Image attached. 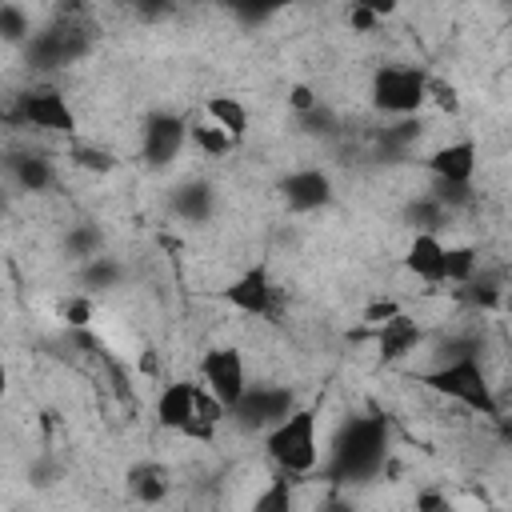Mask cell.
<instances>
[{
  "label": "cell",
  "instance_id": "obj_25",
  "mask_svg": "<svg viewBox=\"0 0 512 512\" xmlns=\"http://www.w3.org/2000/svg\"><path fill=\"white\" fill-rule=\"evenodd\" d=\"M0 36L4 40H28V12L16 4H0Z\"/></svg>",
  "mask_w": 512,
  "mask_h": 512
},
{
  "label": "cell",
  "instance_id": "obj_10",
  "mask_svg": "<svg viewBox=\"0 0 512 512\" xmlns=\"http://www.w3.org/2000/svg\"><path fill=\"white\" fill-rule=\"evenodd\" d=\"M428 172L436 176V184L444 188H468L476 176V140H452L444 148H436L428 156Z\"/></svg>",
  "mask_w": 512,
  "mask_h": 512
},
{
  "label": "cell",
  "instance_id": "obj_23",
  "mask_svg": "<svg viewBox=\"0 0 512 512\" xmlns=\"http://www.w3.org/2000/svg\"><path fill=\"white\" fill-rule=\"evenodd\" d=\"M408 220H412L420 232H436V228L448 220V208H444L436 196H424V200H416V204L408 208Z\"/></svg>",
  "mask_w": 512,
  "mask_h": 512
},
{
  "label": "cell",
  "instance_id": "obj_7",
  "mask_svg": "<svg viewBox=\"0 0 512 512\" xmlns=\"http://www.w3.org/2000/svg\"><path fill=\"white\" fill-rule=\"evenodd\" d=\"M196 396H200V388H196L192 380H172V384L160 392V400H156V420H160V428H172V432L192 436V440H212V424H204V420L196 416Z\"/></svg>",
  "mask_w": 512,
  "mask_h": 512
},
{
  "label": "cell",
  "instance_id": "obj_14",
  "mask_svg": "<svg viewBox=\"0 0 512 512\" xmlns=\"http://www.w3.org/2000/svg\"><path fill=\"white\" fill-rule=\"evenodd\" d=\"M404 268L412 276H420L424 284H444V244L436 232H416L408 252H404Z\"/></svg>",
  "mask_w": 512,
  "mask_h": 512
},
{
  "label": "cell",
  "instance_id": "obj_17",
  "mask_svg": "<svg viewBox=\"0 0 512 512\" xmlns=\"http://www.w3.org/2000/svg\"><path fill=\"white\" fill-rule=\"evenodd\" d=\"M8 172H12V180L24 188V192H44V188H52V164L44 160V156H36V152H12L8 156Z\"/></svg>",
  "mask_w": 512,
  "mask_h": 512
},
{
  "label": "cell",
  "instance_id": "obj_8",
  "mask_svg": "<svg viewBox=\"0 0 512 512\" xmlns=\"http://www.w3.org/2000/svg\"><path fill=\"white\" fill-rule=\"evenodd\" d=\"M16 120L44 128V132H72L76 128V116L56 88H32V92L16 96Z\"/></svg>",
  "mask_w": 512,
  "mask_h": 512
},
{
  "label": "cell",
  "instance_id": "obj_24",
  "mask_svg": "<svg viewBox=\"0 0 512 512\" xmlns=\"http://www.w3.org/2000/svg\"><path fill=\"white\" fill-rule=\"evenodd\" d=\"M460 296L468 300V304H480V308H492L496 300H500V280L496 276H484V280H468L464 288H460Z\"/></svg>",
  "mask_w": 512,
  "mask_h": 512
},
{
  "label": "cell",
  "instance_id": "obj_9",
  "mask_svg": "<svg viewBox=\"0 0 512 512\" xmlns=\"http://www.w3.org/2000/svg\"><path fill=\"white\" fill-rule=\"evenodd\" d=\"M184 140H188V124L180 116H172V112H160V116H152L144 124V144L140 148H144V160L152 168H164V164H172L180 156Z\"/></svg>",
  "mask_w": 512,
  "mask_h": 512
},
{
  "label": "cell",
  "instance_id": "obj_36",
  "mask_svg": "<svg viewBox=\"0 0 512 512\" xmlns=\"http://www.w3.org/2000/svg\"><path fill=\"white\" fill-rule=\"evenodd\" d=\"M416 508H420V512H448V504H444V496H440V492H420Z\"/></svg>",
  "mask_w": 512,
  "mask_h": 512
},
{
  "label": "cell",
  "instance_id": "obj_13",
  "mask_svg": "<svg viewBox=\"0 0 512 512\" xmlns=\"http://www.w3.org/2000/svg\"><path fill=\"white\" fill-rule=\"evenodd\" d=\"M280 192H284V200H288L292 212H316V208H324L332 200V180L320 168H300V172H288L284 176Z\"/></svg>",
  "mask_w": 512,
  "mask_h": 512
},
{
  "label": "cell",
  "instance_id": "obj_31",
  "mask_svg": "<svg viewBox=\"0 0 512 512\" xmlns=\"http://www.w3.org/2000/svg\"><path fill=\"white\" fill-rule=\"evenodd\" d=\"M424 92H428L444 112H460V96H456V88H452V84H444V80H432V76H428V88H424Z\"/></svg>",
  "mask_w": 512,
  "mask_h": 512
},
{
  "label": "cell",
  "instance_id": "obj_38",
  "mask_svg": "<svg viewBox=\"0 0 512 512\" xmlns=\"http://www.w3.org/2000/svg\"><path fill=\"white\" fill-rule=\"evenodd\" d=\"M4 396H8V364L0 360V400H4Z\"/></svg>",
  "mask_w": 512,
  "mask_h": 512
},
{
  "label": "cell",
  "instance_id": "obj_18",
  "mask_svg": "<svg viewBox=\"0 0 512 512\" xmlns=\"http://www.w3.org/2000/svg\"><path fill=\"white\" fill-rule=\"evenodd\" d=\"M128 492L140 504H160L168 496V472L160 464H136L128 468Z\"/></svg>",
  "mask_w": 512,
  "mask_h": 512
},
{
  "label": "cell",
  "instance_id": "obj_28",
  "mask_svg": "<svg viewBox=\"0 0 512 512\" xmlns=\"http://www.w3.org/2000/svg\"><path fill=\"white\" fill-rule=\"evenodd\" d=\"M84 280L96 284V288H116V280H120V264L108 260V256H92L88 268H84Z\"/></svg>",
  "mask_w": 512,
  "mask_h": 512
},
{
  "label": "cell",
  "instance_id": "obj_3",
  "mask_svg": "<svg viewBox=\"0 0 512 512\" xmlns=\"http://www.w3.org/2000/svg\"><path fill=\"white\" fill-rule=\"evenodd\" d=\"M424 384H428L432 392H440V396H448V400H456V404H464V408L488 416V420H500V404H496L492 384H488V376H484V368H480V356L448 360V364L424 372Z\"/></svg>",
  "mask_w": 512,
  "mask_h": 512
},
{
  "label": "cell",
  "instance_id": "obj_37",
  "mask_svg": "<svg viewBox=\"0 0 512 512\" xmlns=\"http://www.w3.org/2000/svg\"><path fill=\"white\" fill-rule=\"evenodd\" d=\"M320 512H356V508H352L348 500H328V504H324Z\"/></svg>",
  "mask_w": 512,
  "mask_h": 512
},
{
  "label": "cell",
  "instance_id": "obj_35",
  "mask_svg": "<svg viewBox=\"0 0 512 512\" xmlns=\"http://www.w3.org/2000/svg\"><path fill=\"white\" fill-rule=\"evenodd\" d=\"M396 312H400V308H396V300H376V304H368V312H364V320L380 328V324H384V320H392Z\"/></svg>",
  "mask_w": 512,
  "mask_h": 512
},
{
  "label": "cell",
  "instance_id": "obj_16",
  "mask_svg": "<svg viewBox=\"0 0 512 512\" xmlns=\"http://www.w3.org/2000/svg\"><path fill=\"white\" fill-rule=\"evenodd\" d=\"M212 204H216V192H212V184H204V180H188V184H180V188L172 192V212H176L180 220H188V224L208 220V216H212Z\"/></svg>",
  "mask_w": 512,
  "mask_h": 512
},
{
  "label": "cell",
  "instance_id": "obj_19",
  "mask_svg": "<svg viewBox=\"0 0 512 512\" xmlns=\"http://www.w3.org/2000/svg\"><path fill=\"white\" fill-rule=\"evenodd\" d=\"M204 108H208V120H212L216 128H224L236 144L244 140V132H248V108H244L236 96H212Z\"/></svg>",
  "mask_w": 512,
  "mask_h": 512
},
{
  "label": "cell",
  "instance_id": "obj_15",
  "mask_svg": "<svg viewBox=\"0 0 512 512\" xmlns=\"http://www.w3.org/2000/svg\"><path fill=\"white\" fill-rule=\"evenodd\" d=\"M420 340H424L420 324H416L412 316H404V312H396L392 320H384V324H380V332H376V348H380V356H384V360H400V356L416 352V348H420Z\"/></svg>",
  "mask_w": 512,
  "mask_h": 512
},
{
  "label": "cell",
  "instance_id": "obj_5",
  "mask_svg": "<svg viewBox=\"0 0 512 512\" xmlns=\"http://www.w3.org/2000/svg\"><path fill=\"white\" fill-rule=\"evenodd\" d=\"M200 380H204V392H208L224 412H232V404H236V400L244 396V388H248L240 348H232V344L208 348L204 360H200Z\"/></svg>",
  "mask_w": 512,
  "mask_h": 512
},
{
  "label": "cell",
  "instance_id": "obj_29",
  "mask_svg": "<svg viewBox=\"0 0 512 512\" xmlns=\"http://www.w3.org/2000/svg\"><path fill=\"white\" fill-rule=\"evenodd\" d=\"M60 320H64L72 332L88 328V324H92V300H88V296H68V300L60 304Z\"/></svg>",
  "mask_w": 512,
  "mask_h": 512
},
{
  "label": "cell",
  "instance_id": "obj_26",
  "mask_svg": "<svg viewBox=\"0 0 512 512\" xmlns=\"http://www.w3.org/2000/svg\"><path fill=\"white\" fill-rule=\"evenodd\" d=\"M72 160H76L80 168H88V172H112V168H116V156H112L108 148H92V144L72 148Z\"/></svg>",
  "mask_w": 512,
  "mask_h": 512
},
{
  "label": "cell",
  "instance_id": "obj_2",
  "mask_svg": "<svg viewBox=\"0 0 512 512\" xmlns=\"http://www.w3.org/2000/svg\"><path fill=\"white\" fill-rule=\"evenodd\" d=\"M268 456L280 464L284 476H304L320 464V440H316V408H292L276 428L264 436Z\"/></svg>",
  "mask_w": 512,
  "mask_h": 512
},
{
  "label": "cell",
  "instance_id": "obj_33",
  "mask_svg": "<svg viewBox=\"0 0 512 512\" xmlns=\"http://www.w3.org/2000/svg\"><path fill=\"white\" fill-rule=\"evenodd\" d=\"M376 20H380V16L368 8V0H360V4H352V8H348V24H352L356 32H372V28H376Z\"/></svg>",
  "mask_w": 512,
  "mask_h": 512
},
{
  "label": "cell",
  "instance_id": "obj_6",
  "mask_svg": "<svg viewBox=\"0 0 512 512\" xmlns=\"http://www.w3.org/2000/svg\"><path fill=\"white\" fill-rule=\"evenodd\" d=\"M296 408V396H292V388H272V384H248L244 388V396L232 404V416H236V424L244 428V432H256V428H276L288 412Z\"/></svg>",
  "mask_w": 512,
  "mask_h": 512
},
{
  "label": "cell",
  "instance_id": "obj_22",
  "mask_svg": "<svg viewBox=\"0 0 512 512\" xmlns=\"http://www.w3.org/2000/svg\"><path fill=\"white\" fill-rule=\"evenodd\" d=\"M252 512H292V480L280 472L268 480V488L252 500Z\"/></svg>",
  "mask_w": 512,
  "mask_h": 512
},
{
  "label": "cell",
  "instance_id": "obj_32",
  "mask_svg": "<svg viewBox=\"0 0 512 512\" xmlns=\"http://www.w3.org/2000/svg\"><path fill=\"white\" fill-rule=\"evenodd\" d=\"M288 104H292L296 116H304V112H312L320 100H316V92H312L308 84H292V88H288Z\"/></svg>",
  "mask_w": 512,
  "mask_h": 512
},
{
  "label": "cell",
  "instance_id": "obj_21",
  "mask_svg": "<svg viewBox=\"0 0 512 512\" xmlns=\"http://www.w3.org/2000/svg\"><path fill=\"white\" fill-rule=\"evenodd\" d=\"M188 136H192V144H196L204 156H228V152L236 148V140H232L224 128H216L212 120H204V124H192V128H188Z\"/></svg>",
  "mask_w": 512,
  "mask_h": 512
},
{
  "label": "cell",
  "instance_id": "obj_12",
  "mask_svg": "<svg viewBox=\"0 0 512 512\" xmlns=\"http://www.w3.org/2000/svg\"><path fill=\"white\" fill-rule=\"evenodd\" d=\"M88 48V40L76 32V28H48V32H36L28 40V60L40 64V68H56V64H68L76 60L80 52Z\"/></svg>",
  "mask_w": 512,
  "mask_h": 512
},
{
  "label": "cell",
  "instance_id": "obj_30",
  "mask_svg": "<svg viewBox=\"0 0 512 512\" xmlns=\"http://www.w3.org/2000/svg\"><path fill=\"white\" fill-rule=\"evenodd\" d=\"M420 136V120H412V116H404L400 124H392L384 136H380V144L384 148H404V144H412Z\"/></svg>",
  "mask_w": 512,
  "mask_h": 512
},
{
  "label": "cell",
  "instance_id": "obj_20",
  "mask_svg": "<svg viewBox=\"0 0 512 512\" xmlns=\"http://www.w3.org/2000/svg\"><path fill=\"white\" fill-rule=\"evenodd\" d=\"M476 248L468 244H456V248H444V284H468L476 276Z\"/></svg>",
  "mask_w": 512,
  "mask_h": 512
},
{
  "label": "cell",
  "instance_id": "obj_27",
  "mask_svg": "<svg viewBox=\"0 0 512 512\" xmlns=\"http://www.w3.org/2000/svg\"><path fill=\"white\" fill-rule=\"evenodd\" d=\"M64 248H68L72 256H84V260H92V256L100 252V232H96L92 224H84V228H72V232H68V240H64Z\"/></svg>",
  "mask_w": 512,
  "mask_h": 512
},
{
  "label": "cell",
  "instance_id": "obj_34",
  "mask_svg": "<svg viewBox=\"0 0 512 512\" xmlns=\"http://www.w3.org/2000/svg\"><path fill=\"white\" fill-rule=\"evenodd\" d=\"M300 124H304L308 132H332V124H336V120H332V112H328V108H320V104H316L312 112H304V116H300Z\"/></svg>",
  "mask_w": 512,
  "mask_h": 512
},
{
  "label": "cell",
  "instance_id": "obj_1",
  "mask_svg": "<svg viewBox=\"0 0 512 512\" xmlns=\"http://www.w3.org/2000/svg\"><path fill=\"white\" fill-rule=\"evenodd\" d=\"M384 456H388V428H384V420L352 416L336 432V440H332L324 476L332 484H360V480H372L384 468Z\"/></svg>",
  "mask_w": 512,
  "mask_h": 512
},
{
  "label": "cell",
  "instance_id": "obj_11",
  "mask_svg": "<svg viewBox=\"0 0 512 512\" xmlns=\"http://www.w3.org/2000/svg\"><path fill=\"white\" fill-rule=\"evenodd\" d=\"M272 296H276V288H272V280H268V268H264V264H256V268L240 272V276L220 292V300H224L228 308L244 312V316H264V312L272 308Z\"/></svg>",
  "mask_w": 512,
  "mask_h": 512
},
{
  "label": "cell",
  "instance_id": "obj_4",
  "mask_svg": "<svg viewBox=\"0 0 512 512\" xmlns=\"http://www.w3.org/2000/svg\"><path fill=\"white\" fill-rule=\"evenodd\" d=\"M424 88H428V76L420 68H412V64H384L372 76V104L380 112L404 120V116H416L424 108V100H428Z\"/></svg>",
  "mask_w": 512,
  "mask_h": 512
}]
</instances>
